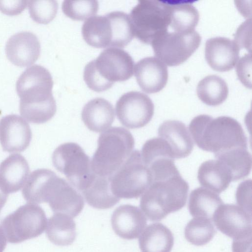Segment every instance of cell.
Here are the masks:
<instances>
[{
  "label": "cell",
  "mask_w": 252,
  "mask_h": 252,
  "mask_svg": "<svg viewBox=\"0 0 252 252\" xmlns=\"http://www.w3.org/2000/svg\"><path fill=\"white\" fill-rule=\"evenodd\" d=\"M28 0H0V10L8 15L21 13L27 6Z\"/></svg>",
  "instance_id": "cell-39"
},
{
  "label": "cell",
  "mask_w": 252,
  "mask_h": 252,
  "mask_svg": "<svg viewBox=\"0 0 252 252\" xmlns=\"http://www.w3.org/2000/svg\"><path fill=\"white\" fill-rule=\"evenodd\" d=\"M47 225L46 235L54 244L65 246L74 241L76 236V223L72 217L55 213L49 219Z\"/></svg>",
  "instance_id": "cell-28"
},
{
  "label": "cell",
  "mask_w": 252,
  "mask_h": 252,
  "mask_svg": "<svg viewBox=\"0 0 252 252\" xmlns=\"http://www.w3.org/2000/svg\"><path fill=\"white\" fill-rule=\"evenodd\" d=\"M236 71L241 82L247 88L251 89L252 55L247 54L238 60L236 64Z\"/></svg>",
  "instance_id": "cell-36"
},
{
  "label": "cell",
  "mask_w": 252,
  "mask_h": 252,
  "mask_svg": "<svg viewBox=\"0 0 252 252\" xmlns=\"http://www.w3.org/2000/svg\"><path fill=\"white\" fill-rule=\"evenodd\" d=\"M53 81L51 73L44 66L34 64L27 68L16 82V91L21 101H32L53 96Z\"/></svg>",
  "instance_id": "cell-12"
},
{
  "label": "cell",
  "mask_w": 252,
  "mask_h": 252,
  "mask_svg": "<svg viewBox=\"0 0 252 252\" xmlns=\"http://www.w3.org/2000/svg\"><path fill=\"white\" fill-rule=\"evenodd\" d=\"M82 192L87 203L96 209L111 208L120 200L111 191L110 177L94 174L90 183Z\"/></svg>",
  "instance_id": "cell-26"
},
{
  "label": "cell",
  "mask_w": 252,
  "mask_h": 252,
  "mask_svg": "<svg viewBox=\"0 0 252 252\" xmlns=\"http://www.w3.org/2000/svg\"><path fill=\"white\" fill-rule=\"evenodd\" d=\"M111 223L115 233L121 238L132 240L138 238L147 224V218L137 206L125 204L113 212Z\"/></svg>",
  "instance_id": "cell-19"
},
{
  "label": "cell",
  "mask_w": 252,
  "mask_h": 252,
  "mask_svg": "<svg viewBox=\"0 0 252 252\" xmlns=\"http://www.w3.org/2000/svg\"><path fill=\"white\" fill-rule=\"evenodd\" d=\"M234 41L240 49L246 48L251 53V19H248L239 27Z\"/></svg>",
  "instance_id": "cell-38"
},
{
  "label": "cell",
  "mask_w": 252,
  "mask_h": 252,
  "mask_svg": "<svg viewBox=\"0 0 252 252\" xmlns=\"http://www.w3.org/2000/svg\"><path fill=\"white\" fill-rule=\"evenodd\" d=\"M128 15L134 37L143 43L151 44L157 37L168 32V3L158 0H139Z\"/></svg>",
  "instance_id": "cell-5"
},
{
  "label": "cell",
  "mask_w": 252,
  "mask_h": 252,
  "mask_svg": "<svg viewBox=\"0 0 252 252\" xmlns=\"http://www.w3.org/2000/svg\"><path fill=\"white\" fill-rule=\"evenodd\" d=\"M82 34L85 41L91 46L111 47L113 32L108 15L94 16L86 20L82 27Z\"/></svg>",
  "instance_id": "cell-24"
},
{
  "label": "cell",
  "mask_w": 252,
  "mask_h": 252,
  "mask_svg": "<svg viewBox=\"0 0 252 252\" xmlns=\"http://www.w3.org/2000/svg\"><path fill=\"white\" fill-rule=\"evenodd\" d=\"M229 169L232 181L242 180L250 173L252 156L246 148H238L215 155Z\"/></svg>",
  "instance_id": "cell-30"
},
{
  "label": "cell",
  "mask_w": 252,
  "mask_h": 252,
  "mask_svg": "<svg viewBox=\"0 0 252 252\" xmlns=\"http://www.w3.org/2000/svg\"><path fill=\"white\" fill-rule=\"evenodd\" d=\"M252 180H247L242 182L237 187L236 198L239 206L249 214L251 209Z\"/></svg>",
  "instance_id": "cell-37"
},
{
  "label": "cell",
  "mask_w": 252,
  "mask_h": 252,
  "mask_svg": "<svg viewBox=\"0 0 252 252\" xmlns=\"http://www.w3.org/2000/svg\"><path fill=\"white\" fill-rule=\"evenodd\" d=\"M40 43L37 36L30 31H21L11 36L5 45L7 58L18 66L33 63L38 58Z\"/></svg>",
  "instance_id": "cell-15"
},
{
  "label": "cell",
  "mask_w": 252,
  "mask_h": 252,
  "mask_svg": "<svg viewBox=\"0 0 252 252\" xmlns=\"http://www.w3.org/2000/svg\"><path fill=\"white\" fill-rule=\"evenodd\" d=\"M134 72L138 85L148 94L160 92L167 83V66L156 57H149L140 60L134 65Z\"/></svg>",
  "instance_id": "cell-18"
},
{
  "label": "cell",
  "mask_w": 252,
  "mask_h": 252,
  "mask_svg": "<svg viewBox=\"0 0 252 252\" xmlns=\"http://www.w3.org/2000/svg\"><path fill=\"white\" fill-rule=\"evenodd\" d=\"M29 12L32 18L41 24H47L56 17L58 3L55 0H30Z\"/></svg>",
  "instance_id": "cell-35"
},
{
  "label": "cell",
  "mask_w": 252,
  "mask_h": 252,
  "mask_svg": "<svg viewBox=\"0 0 252 252\" xmlns=\"http://www.w3.org/2000/svg\"><path fill=\"white\" fill-rule=\"evenodd\" d=\"M252 237L234 240L232 244L233 252H251Z\"/></svg>",
  "instance_id": "cell-40"
},
{
  "label": "cell",
  "mask_w": 252,
  "mask_h": 252,
  "mask_svg": "<svg viewBox=\"0 0 252 252\" xmlns=\"http://www.w3.org/2000/svg\"><path fill=\"white\" fill-rule=\"evenodd\" d=\"M189 129L200 149L215 155L248 147L247 138L242 126L230 117L214 119L208 115H199L191 121Z\"/></svg>",
  "instance_id": "cell-1"
},
{
  "label": "cell",
  "mask_w": 252,
  "mask_h": 252,
  "mask_svg": "<svg viewBox=\"0 0 252 252\" xmlns=\"http://www.w3.org/2000/svg\"><path fill=\"white\" fill-rule=\"evenodd\" d=\"M52 159L55 168L65 176L71 185L81 191L94 175L89 157L77 143L67 142L59 145L54 151Z\"/></svg>",
  "instance_id": "cell-7"
},
{
  "label": "cell",
  "mask_w": 252,
  "mask_h": 252,
  "mask_svg": "<svg viewBox=\"0 0 252 252\" xmlns=\"http://www.w3.org/2000/svg\"><path fill=\"white\" fill-rule=\"evenodd\" d=\"M8 194L6 193L0 187V212L6 203Z\"/></svg>",
  "instance_id": "cell-42"
},
{
  "label": "cell",
  "mask_w": 252,
  "mask_h": 252,
  "mask_svg": "<svg viewBox=\"0 0 252 252\" xmlns=\"http://www.w3.org/2000/svg\"><path fill=\"white\" fill-rule=\"evenodd\" d=\"M239 50L234 41L226 37H216L206 41L205 57L208 65L213 70L226 72L236 65L239 60Z\"/></svg>",
  "instance_id": "cell-16"
},
{
  "label": "cell",
  "mask_w": 252,
  "mask_h": 252,
  "mask_svg": "<svg viewBox=\"0 0 252 252\" xmlns=\"http://www.w3.org/2000/svg\"><path fill=\"white\" fill-rule=\"evenodd\" d=\"M6 246V238L2 228L0 224V252H3Z\"/></svg>",
  "instance_id": "cell-41"
},
{
  "label": "cell",
  "mask_w": 252,
  "mask_h": 252,
  "mask_svg": "<svg viewBox=\"0 0 252 252\" xmlns=\"http://www.w3.org/2000/svg\"><path fill=\"white\" fill-rule=\"evenodd\" d=\"M197 179L203 188L218 194L224 191L232 181L229 169L217 159L203 162L198 170Z\"/></svg>",
  "instance_id": "cell-23"
},
{
  "label": "cell",
  "mask_w": 252,
  "mask_h": 252,
  "mask_svg": "<svg viewBox=\"0 0 252 252\" xmlns=\"http://www.w3.org/2000/svg\"><path fill=\"white\" fill-rule=\"evenodd\" d=\"M223 202L218 193L207 189L199 187L191 191L188 208L193 217L213 220L214 215Z\"/></svg>",
  "instance_id": "cell-27"
},
{
  "label": "cell",
  "mask_w": 252,
  "mask_h": 252,
  "mask_svg": "<svg viewBox=\"0 0 252 252\" xmlns=\"http://www.w3.org/2000/svg\"><path fill=\"white\" fill-rule=\"evenodd\" d=\"M158 135L171 147L175 158H183L191 153L194 143L186 125L177 120H168L158 127Z\"/></svg>",
  "instance_id": "cell-21"
},
{
  "label": "cell",
  "mask_w": 252,
  "mask_h": 252,
  "mask_svg": "<svg viewBox=\"0 0 252 252\" xmlns=\"http://www.w3.org/2000/svg\"><path fill=\"white\" fill-rule=\"evenodd\" d=\"M47 203L55 213L65 214L72 218L77 216L84 206V201L81 194L60 177L50 190Z\"/></svg>",
  "instance_id": "cell-17"
},
{
  "label": "cell",
  "mask_w": 252,
  "mask_h": 252,
  "mask_svg": "<svg viewBox=\"0 0 252 252\" xmlns=\"http://www.w3.org/2000/svg\"><path fill=\"white\" fill-rule=\"evenodd\" d=\"M212 221L206 218L194 217L187 223L185 228L184 234L186 240L197 246L208 243L216 232Z\"/></svg>",
  "instance_id": "cell-32"
},
{
  "label": "cell",
  "mask_w": 252,
  "mask_h": 252,
  "mask_svg": "<svg viewBox=\"0 0 252 252\" xmlns=\"http://www.w3.org/2000/svg\"><path fill=\"white\" fill-rule=\"evenodd\" d=\"M32 132L27 121L21 116L10 114L0 120V143L4 151L22 152L30 145Z\"/></svg>",
  "instance_id": "cell-14"
},
{
  "label": "cell",
  "mask_w": 252,
  "mask_h": 252,
  "mask_svg": "<svg viewBox=\"0 0 252 252\" xmlns=\"http://www.w3.org/2000/svg\"><path fill=\"white\" fill-rule=\"evenodd\" d=\"M189 189L180 174L153 181L142 195L141 209L150 220L159 221L184 207Z\"/></svg>",
  "instance_id": "cell-3"
},
{
  "label": "cell",
  "mask_w": 252,
  "mask_h": 252,
  "mask_svg": "<svg viewBox=\"0 0 252 252\" xmlns=\"http://www.w3.org/2000/svg\"><path fill=\"white\" fill-rule=\"evenodd\" d=\"M140 153L144 163L152 174L153 182L180 174L175 164L172 151L162 138L155 137L147 140Z\"/></svg>",
  "instance_id": "cell-11"
},
{
  "label": "cell",
  "mask_w": 252,
  "mask_h": 252,
  "mask_svg": "<svg viewBox=\"0 0 252 252\" xmlns=\"http://www.w3.org/2000/svg\"><path fill=\"white\" fill-rule=\"evenodd\" d=\"M30 167L21 155H9L0 164V187L6 193L16 192L25 184Z\"/></svg>",
  "instance_id": "cell-20"
},
{
  "label": "cell",
  "mask_w": 252,
  "mask_h": 252,
  "mask_svg": "<svg viewBox=\"0 0 252 252\" xmlns=\"http://www.w3.org/2000/svg\"><path fill=\"white\" fill-rule=\"evenodd\" d=\"M149 168L144 163L140 152H132L121 167L110 177V187L119 198H137L153 182Z\"/></svg>",
  "instance_id": "cell-6"
},
{
  "label": "cell",
  "mask_w": 252,
  "mask_h": 252,
  "mask_svg": "<svg viewBox=\"0 0 252 252\" xmlns=\"http://www.w3.org/2000/svg\"><path fill=\"white\" fill-rule=\"evenodd\" d=\"M117 118L124 126L139 128L148 124L154 113V105L146 94L130 91L123 94L115 106Z\"/></svg>",
  "instance_id": "cell-10"
},
{
  "label": "cell",
  "mask_w": 252,
  "mask_h": 252,
  "mask_svg": "<svg viewBox=\"0 0 252 252\" xmlns=\"http://www.w3.org/2000/svg\"><path fill=\"white\" fill-rule=\"evenodd\" d=\"M47 224L42 208L35 204L27 203L7 216L1 225L8 242L19 243L41 235Z\"/></svg>",
  "instance_id": "cell-8"
},
{
  "label": "cell",
  "mask_w": 252,
  "mask_h": 252,
  "mask_svg": "<svg viewBox=\"0 0 252 252\" xmlns=\"http://www.w3.org/2000/svg\"><path fill=\"white\" fill-rule=\"evenodd\" d=\"M82 120L90 130L102 132L108 129L115 120L114 109L106 99L97 97L88 102L83 108Z\"/></svg>",
  "instance_id": "cell-22"
},
{
  "label": "cell",
  "mask_w": 252,
  "mask_h": 252,
  "mask_svg": "<svg viewBox=\"0 0 252 252\" xmlns=\"http://www.w3.org/2000/svg\"><path fill=\"white\" fill-rule=\"evenodd\" d=\"M139 245L141 252H170L174 245V236L163 224L154 223L141 233Z\"/></svg>",
  "instance_id": "cell-25"
},
{
  "label": "cell",
  "mask_w": 252,
  "mask_h": 252,
  "mask_svg": "<svg viewBox=\"0 0 252 252\" xmlns=\"http://www.w3.org/2000/svg\"><path fill=\"white\" fill-rule=\"evenodd\" d=\"M134 146V139L128 130L116 126L108 128L98 138L97 147L91 161L93 172L111 177L129 157Z\"/></svg>",
  "instance_id": "cell-4"
},
{
  "label": "cell",
  "mask_w": 252,
  "mask_h": 252,
  "mask_svg": "<svg viewBox=\"0 0 252 252\" xmlns=\"http://www.w3.org/2000/svg\"><path fill=\"white\" fill-rule=\"evenodd\" d=\"M63 13L69 18L83 21L94 16L98 11L97 0H64L62 4Z\"/></svg>",
  "instance_id": "cell-34"
},
{
  "label": "cell",
  "mask_w": 252,
  "mask_h": 252,
  "mask_svg": "<svg viewBox=\"0 0 252 252\" xmlns=\"http://www.w3.org/2000/svg\"><path fill=\"white\" fill-rule=\"evenodd\" d=\"M201 37L194 30L182 32H167L151 43L154 54L166 66L179 65L197 49Z\"/></svg>",
  "instance_id": "cell-9"
},
{
  "label": "cell",
  "mask_w": 252,
  "mask_h": 252,
  "mask_svg": "<svg viewBox=\"0 0 252 252\" xmlns=\"http://www.w3.org/2000/svg\"><path fill=\"white\" fill-rule=\"evenodd\" d=\"M170 27L174 32L194 30L197 25L199 14L196 8L189 3L168 4Z\"/></svg>",
  "instance_id": "cell-31"
},
{
  "label": "cell",
  "mask_w": 252,
  "mask_h": 252,
  "mask_svg": "<svg viewBox=\"0 0 252 252\" xmlns=\"http://www.w3.org/2000/svg\"><path fill=\"white\" fill-rule=\"evenodd\" d=\"M134 67L133 60L128 53L110 47L86 64L83 78L91 90L100 93L110 89L116 82L128 80L133 75Z\"/></svg>",
  "instance_id": "cell-2"
},
{
  "label": "cell",
  "mask_w": 252,
  "mask_h": 252,
  "mask_svg": "<svg viewBox=\"0 0 252 252\" xmlns=\"http://www.w3.org/2000/svg\"><path fill=\"white\" fill-rule=\"evenodd\" d=\"M107 15L112 27L111 47L120 48L126 46L134 37L129 15L122 11H113Z\"/></svg>",
  "instance_id": "cell-33"
},
{
  "label": "cell",
  "mask_w": 252,
  "mask_h": 252,
  "mask_svg": "<svg viewBox=\"0 0 252 252\" xmlns=\"http://www.w3.org/2000/svg\"><path fill=\"white\" fill-rule=\"evenodd\" d=\"M199 99L207 105L216 106L226 99L228 88L226 82L216 75H209L201 80L196 88Z\"/></svg>",
  "instance_id": "cell-29"
},
{
  "label": "cell",
  "mask_w": 252,
  "mask_h": 252,
  "mask_svg": "<svg viewBox=\"0 0 252 252\" xmlns=\"http://www.w3.org/2000/svg\"><path fill=\"white\" fill-rule=\"evenodd\" d=\"M213 220L220 232L233 240L252 237V214L239 206L223 204L215 213Z\"/></svg>",
  "instance_id": "cell-13"
}]
</instances>
